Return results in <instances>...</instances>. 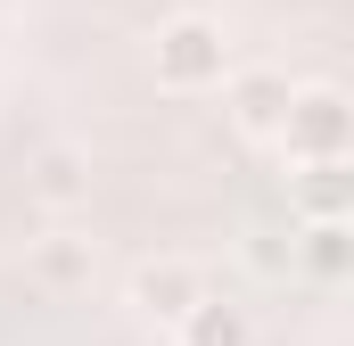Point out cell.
<instances>
[{
  "mask_svg": "<svg viewBox=\"0 0 354 346\" xmlns=\"http://www.w3.org/2000/svg\"><path fill=\"white\" fill-rule=\"evenodd\" d=\"M280 149H288L297 165H330V157H346V149H354V99L338 83H297L288 124H280Z\"/></svg>",
  "mask_w": 354,
  "mask_h": 346,
  "instance_id": "cell-1",
  "label": "cell"
},
{
  "mask_svg": "<svg viewBox=\"0 0 354 346\" xmlns=\"http://www.w3.org/2000/svg\"><path fill=\"white\" fill-rule=\"evenodd\" d=\"M231 75V42L214 17H165L157 25V83L165 91H206Z\"/></svg>",
  "mask_w": 354,
  "mask_h": 346,
  "instance_id": "cell-2",
  "label": "cell"
},
{
  "mask_svg": "<svg viewBox=\"0 0 354 346\" xmlns=\"http://www.w3.org/2000/svg\"><path fill=\"white\" fill-rule=\"evenodd\" d=\"M288 99H297V83H288L280 66H239V75H231V124H239L248 140H280Z\"/></svg>",
  "mask_w": 354,
  "mask_h": 346,
  "instance_id": "cell-3",
  "label": "cell"
},
{
  "mask_svg": "<svg viewBox=\"0 0 354 346\" xmlns=\"http://www.w3.org/2000/svg\"><path fill=\"white\" fill-rule=\"evenodd\" d=\"M198 297H214V289H206V272H198V264H181V256H157V264H140V272H132V305H140L149 322H181Z\"/></svg>",
  "mask_w": 354,
  "mask_h": 346,
  "instance_id": "cell-4",
  "label": "cell"
},
{
  "mask_svg": "<svg viewBox=\"0 0 354 346\" xmlns=\"http://www.w3.org/2000/svg\"><path fill=\"white\" fill-rule=\"evenodd\" d=\"M288 198H297V215H305V223H346V206H354V173H346V157H330V165H297Z\"/></svg>",
  "mask_w": 354,
  "mask_h": 346,
  "instance_id": "cell-5",
  "label": "cell"
},
{
  "mask_svg": "<svg viewBox=\"0 0 354 346\" xmlns=\"http://www.w3.org/2000/svg\"><path fill=\"white\" fill-rule=\"evenodd\" d=\"M174 330H181V346H256L248 305H231V297H198V305L181 313Z\"/></svg>",
  "mask_w": 354,
  "mask_h": 346,
  "instance_id": "cell-6",
  "label": "cell"
},
{
  "mask_svg": "<svg viewBox=\"0 0 354 346\" xmlns=\"http://www.w3.org/2000/svg\"><path fill=\"white\" fill-rule=\"evenodd\" d=\"M83 190H91L83 149H66V140H58V149H41V157H33V198H41V206H75Z\"/></svg>",
  "mask_w": 354,
  "mask_h": 346,
  "instance_id": "cell-7",
  "label": "cell"
},
{
  "mask_svg": "<svg viewBox=\"0 0 354 346\" xmlns=\"http://www.w3.org/2000/svg\"><path fill=\"white\" fill-rule=\"evenodd\" d=\"M297 256H305L313 280H346L354 272V231L346 223H305V231H297Z\"/></svg>",
  "mask_w": 354,
  "mask_h": 346,
  "instance_id": "cell-8",
  "label": "cell"
},
{
  "mask_svg": "<svg viewBox=\"0 0 354 346\" xmlns=\"http://www.w3.org/2000/svg\"><path fill=\"white\" fill-rule=\"evenodd\" d=\"M41 280H50V289H83V280H91V248L50 239V248H41Z\"/></svg>",
  "mask_w": 354,
  "mask_h": 346,
  "instance_id": "cell-9",
  "label": "cell"
}]
</instances>
